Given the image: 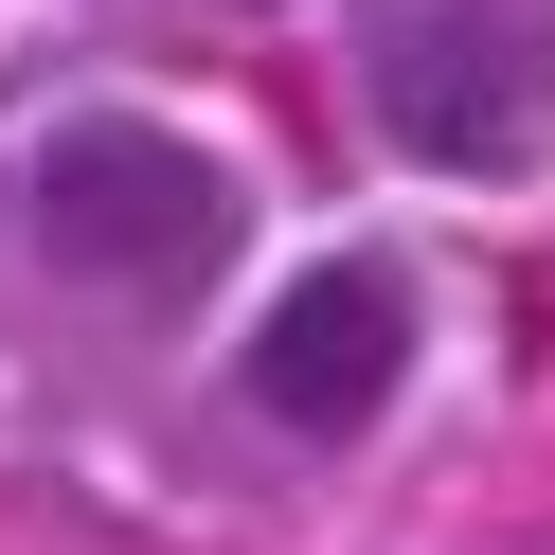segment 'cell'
Returning a JSON list of instances; mask_svg holds the SVG:
<instances>
[{"mask_svg":"<svg viewBox=\"0 0 555 555\" xmlns=\"http://www.w3.org/2000/svg\"><path fill=\"white\" fill-rule=\"evenodd\" d=\"M37 251L90 287H197L233 251V180L180 126H54L37 144Z\"/></svg>","mask_w":555,"mask_h":555,"instance_id":"7a4b0ae2","label":"cell"},{"mask_svg":"<svg viewBox=\"0 0 555 555\" xmlns=\"http://www.w3.org/2000/svg\"><path fill=\"white\" fill-rule=\"evenodd\" d=\"M359 108L430 180H502L555 144V0H359Z\"/></svg>","mask_w":555,"mask_h":555,"instance_id":"6da1fadb","label":"cell"},{"mask_svg":"<svg viewBox=\"0 0 555 555\" xmlns=\"http://www.w3.org/2000/svg\"><path fill=\"white\" fill-rule=\"evenodd\" d=\"M395 376H412V287H395V269H359V251L305 269V287L251 323V412H269V430H305V448L376 430Z\"/></svg>","mask_w":555,"mask_h":555,"instance_id":"3957f363","label":"cell"}]
</instances>
